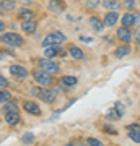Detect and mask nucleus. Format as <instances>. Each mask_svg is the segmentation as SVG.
Listing matches in <instances>:
<instances>
[{
    "mask_svg": "<svg viewBox=\"0 0 140 146\" xmlns=\"http://www.w3.org/2000/svg\"><path fill=\"white\" fill-rule=\"evenodd\" d=\"M117 18H119V15H117L116 11H109V13H106V16H104V26H113V25H116Z\"/></svg>",
    "mask_w": 140,
    "mask_h": 146,
    "instance_id": "nucleus-13",
    "label": "nucleus"
},
{
    "mask_svg": "<svg viewBox=\"0 0 140 146\" xmlns=\"http://www.w3.org/2000/svg\"><path fill=\"white\" fill-rule=\"evenodd\" d=\"M90 26L93 28L94 31H101V29H103V26H104V23L101 20H99V18H90Z\"/></svg>",
    "mask_w": 140,
    "mask_h": 146,
    "instance_id": "nucleus-14",
    "label": "nucleus"
},
{
    "mask_svg": "<svg viewBox=\"0 0 140 146\" xmlns=\"http://www.w3.org/2000/svg\"><path fill=\"white\" fill-rule=\"evenodd\" d=\"M60 52L57 46H49V47H44V55L46 57H56L57 54Z\"/></svg>",
    "mask_w": 140,
    "mask_h": 146,
    "instance_id": "nucleus-15",
    "label": "nucleus"
},
{
    "mask_svg": "<svg viewBox=\"0 0 140 146\" xmlns=\"http://www.w3.org/2000/svg\"><path fill=\"white\" fill-rule=\"evenodd\" d=\"M134 23H135V15L125 13V15L122 16V25H124V26H132Z\"/></svg>",
    "mask_w": 140,
    "mask_h": 146,
    "instance_id": "nucleus-18",
    "label": "nucleus"
},
{
    "mask_svg": "<svg viewBox=\"0 0 140 146\" xmlns=\"http://www.w3.org/2000/svg\"><path fill=\"white\" fill-rule=\"evenodd\" d=\"M103 7L108 10H117L119 8V2L117 0H103Z\"/></svg>",
    "mask_w": 140,
    "mask_h": 146,
    "instance_id": "nucleus-17",
    "label": "nucleus"
},
{
    "mask_svg": "<svg viewBox=\"0 0 140 146\" xmlns=\"http://www.w3.org/2000/svg\"><path fill=\"white\" fill-rule=\"evenodd\" d=\"M80 39H82V41H85V42H90V41H91V37H85V36H82Z\"/></svg>",
    "mask_w": 140,
    "mask_h": 146,
    "instance_id": "nucleus-33",
    "label": "nucleus"
},
{
    "mask_svg": "<svg viewBox=\"0 0 140 146\" xmlns=\"http://www.w3.org/2000/svg\"><path fill=\"white\" fill-rule=\"evenodd\" d=\"M0 3H2V8L3 10H13L15 8V2L13 0H2Z\"/></svg>",
    "mask_w": 140,
    "mask_h": 146,
    "instance_id": "nucleus-24",
    "label": "nucleus"
},
{
    "mask_svg": "<svg viewBox=\"0 0 140 146\" xmlns=\"http://www.w3.org/2000/svg\"><path fill=\"white\" fill-rule=\"evenodd\" d=\"M86 5H88L90 8H94V7L99 5V0H88V2H86Z\"/></svg>",
    "mask_w": 140,
    "mask_h": 146,
    "instance_id": "nucleus-29",
    "label": "nucleus"
},
{
    "mask_svg": "<svg viewBox=\"0 0 140 146\" xmlns=\"http://www.w3.org/2000/svg\"><path fill=\"white\" fill-rule=\"evenodd\" d=\"M117 37H119L122 42H129L130 37H132V33L129 31V28L127 26H122V28L117 29Z\"/></svg>",
    "mask_w": 140,
    "mask_h": 146,
    "instance_id": "nucleus-11",
    "label": "nucleus"
},
{
    "mask_svg": "<svg viewBox=\"0 0 140 146\" xmlns=\"http://www.w3.org/2000/svg\"><path fill=\"white\" fill-rule=\"evenodd\" d=\"M60 83L64 84V86H75V84L78 83V80L75 78V76H62V80H60Z\"/></svg>",
    "mask_w": 140,
    "mask_h": 146,
    "instance_id": "nucleus-16",
    "label": "nucleus"
},
{
    "mask_svg": "<svg viewBox=\"0 0 140 146\" xmlns=\"http://www.w3.org/2000/svg\"><path fill=\"white\" fill-rule=\"evenodd\" d=\"M127 128H129L130 140L135 141V143H140V125H137V123H132V125H129Z\"/></svg>",
    "mask_w": 140,
    "mask_h": 146,
    "instance_id": "nucleus-9",
    "label": "nucleus"
},
{
    "mask_svg": "<svg viewBox=\"0 0 140 146\" xmlns=\"http://www.w3.org/2000/svg\"><path fill=\"white\" fill-rule=\"evenodd\" d=\"M134 25L140 28V13H137V15H135V23H134Z\"/></svg>",
    "mask_w": 140,
    "mask_h": 146,
    "instance_id": "nucleus-30",
    "label": "nucleus"
},
{
    "mask_svg": "<svg viewBox=\"0 0 140 146\" xmlns=\"http://www.w3.org/2000/svg\"><path fill=\"white\" fill-rule=\"evenodd\" d=\"M3 119H5V122L8 123L10 127H15L20 123V114H18V110H15V112H5L3 114Z\"/></svg>",
    "mask_w": 140,
    "mask_h": 146,
    "instance_id": "nucleus-7",
    "label": "nucleus"
},
{
    "mask_svg": "<svg viewBox=\"0 0 140 146\" xmlns=\"http://www.w3.org/2000/svg\"><path fill=\"white\" fill-rule=\"evenodd\" d=\"M31 93L34 94V96H38L41 101L47 102V104L54 102V101H56V96H57V93H56L54 89H44V88H33Z\"/></svg>",
    "mask_w": 140,
    "mask_h": 146,
    "instance_id": "nucleus-3",
    "label": "nucleus"
},
{
    "mask_svg": "<svg viewBox=\"0 0 140 146\" xmlns=\"http://www.w3.org/2000/svg\"><path fill=\"white\" fill-rule=\"evenodd\" d=\"M2 31H5V23L0 20V33H2Z\"/></svg>",
    "mask_w": 140,
    "mask_h": 146,
    "instance_id": "nucleus-32",
    "label": "nucleus"
},
{
    "mask_svg": "<svg viewBox=\"0 0 140 146\" xmlns=\"http://www.w3.org/2000/svg\"><path fill=\"white\" fill-rule=\"evenodd\" d=\"M21 29H23L26 34H34V31H36V23L33 20L23 21V23H21Z\"/></svg>",
    "mask_w": 140,
    "mask_h": 146,
    "instance_id": "nucleus-12",
    "label": "nucleus"
},
{
    "mask_svg": "<svg viewBox=\"0 0 140 146\" xmlns=\"http://www.w3.org/2000/svg\"><path fill=\"white\" fill-rule=\"evenodd\" d=\"M39 68L52 75V73L59 72V63L54 62V60H51V58H41V60H39Z\"/></svg>",
    "mask_w": 140,
    "mask_h": 146,
    "instance_id": "nucleus-5",
    "label": "nucleus"
},
{
    "mask_svg": "<svg viewBox=\"0 0 140 146\" xmlns=\"http://www.w3.org/2000/svg\"><path fill=\"white\" fill-rule=\"evenodd\" d=\"M11 99V94L7 91L5 88H0V104H5Z\"/></svg>",
    "mask_w": 140,
    "mask_h": 146,
    "instance_id": "nucleus-20",
    "label": "nucleus"
},
{
    "mask_svg": "<svg viewBox=\"0 0 140 146\" xmlns=\"http://www.w3.org/2000/svg\"><path fill=\"white\" fill-rule=\"evenodd\" d=\"M33 78H34V81H36L38 84H41V86H49V84L52 83L51 73L44 72V70H41V68L33 72Z\"/></svg>",
    "mask_w": 140,
    "mask_h": 146,
    "instance_id": "nucleus-4",
    "label": "nucleus"
},
{
    "mask_svg": "<svg viewBox=\"0 0 140 146\" xmlns=\"http://www.w3.org/2000/svg\"><path fill=\"white\" fill-rule=\"evenodd\" d=\"M7 86H8V80L0 75V88H7Z\"/></svg>",
    "mask_w": 140,
    "mask_h": 146,
    "instance_id": "nucleus-28",
    "label": "nucleus"
},
{
    "mask_svg": "<svg viewBox=\"0 0 140 146\" xmlns=\"http://www.w3.org/2000/svg\"><path fill=\"white\" fill-rule=\"evenodd\" d=\"M2 10H3V8H2V3H0V11H2Z\"/></svg>",
    "mask_w": 140,
    "mask_h": 146,
    "instance_id": "nucleus-34",
    "label": "nucleus"
},
{
    "mask_svg": "<svg viewBox=\"0 0 140 146\" xmlns=\"http://www.w3.org/2000/svg\"><path fill=\"white\" fill-rule=\"evenodd\" d=\"M70 55H72L73 58H77V60H82V58H83V50L80 49V47L72 46V47H70Z\"/></svg>",
    "mask_w": 140,
    "mask_h": 146,
    "instance_id": "nucleus-19",
    "label": "nucleus"
},
{
    "mask_svg": "<svg viewBox=\"0 0 140 146\" xmlns=\"http://www.w3.org/2000/svg\"><path fill=\"white\" fill-rule=\"evenodd\" d=\"M23 109H25L28 114H31V115H41V109H39V106H38L36 102H33V101H25Z\"/></svg>",
    "mask_w": 140,
    "mask_h": 146,
    "instance_id": "nucleus-8",
    "label": "nucleus"
},
{
    "mask_svg": "<svg viewBox=\"0 0 140 146\" xmlns=\"http://www.w3.org/2000/svg\"><path fill=\"white\" fill-rule=\"evenodd\" d=\"M124 7L130 10V8H134V7H135V2H134V0H124Z\"/></svg>",
    "mask_w": 140,
    "mask_h": 146,
    "instance_id": "nucleus-27",
    "label": "nucleus"
},
{
    "mask_svg": "<svg viewBox=\"0 0 140 146\" xmlns=\"http://www.w3.org/2000/svg\"><path fill=\"white\" fill-rule=\"evenodd\" d=\"M49 10L54 11V13L65 10V2L64 0H49Z\"/></svg>",
    "mask_w": 140,
    "mask_h": 146,
    "instance_id": "nucleus-10",
    "label": "nucleus"
},
{
    "mask_svg": "<svg viewBox=\"0 0 140 146\" xmlns=\"http://www.w3.org/2000/svg\"><path fill=\"white\" fill-rule=\"evenodd\" d=\"M0 42L10 47H21L25 44V39L16 33H5V34H0Z\"/></svg>",
    "mask_w": 140,
    "mask_h": 146,
    "instance_id": "nucleus-1",
    "label": "nucleus"
},
{
    "mask_svg": "<svg viewBox=\"0 0 140 146\" xmlns=\"http://www.w3.org/2000/svg\"><path fill=\"white\" fill-rule=\"evenodd\" d=\"M15 110H18V107H16L15 102H10V101L5 102L3 107H2V112H3V114H5V112H15Z\"/></svg>",
    "mask_w": 140,
    "mask_h": 146,
    "instance_id": "nucleus-22",
    "label": "nucleus"
},
{
    "mask_svg": "<svg viewBox=\"0 0 140 146\" xmlns=\"http://www.w3.org/2000/svg\"><path fill=\"white\" fill-rule=\"evenodd\" d=\"M33 140H34L33 133H26V135L23 136V141H25V143H33Z\"/></svg>",
    "mask_w": 140,
    "mask_h": 146,
    "instance_id": "nucleus-26",
    "label": "nucleus"
},
{
    "mask_svg": "<svg viewBox=\"0 0 140 146\" xmlns=\"http://www.w3.org/2000/svg\"><path fill=\"white\" fill-rule=\"evenodd\" d=\"M10 73L18 80H25L26 76H28V70H26L23 65H16V63L10 67Z\"/></svg>",
    "mask_w": 140,
    "mask_h": 146,
    "instance_id": "nucleus-6",
    "label": "nucleus"
},
{
    "mask_svg": "<svg viewBox=\"0 0 140 146\" xmlns=\"http://www.w3.org/2000/svg\"><path fill=\"white\" fill-rule=\"evenodd\" d=\"M65 34H62L60 31H52L49 33L44 39H42V47H49V46H60L62 42H65Z\"/></svg>",
    "mask_w": 140,
    "mask_h": 146,
    "instance_id": "nucleus-2",
    "label": "nucleus"
},
{
    "mask_svg": "<svg viewBox=\"0 0 140 146\" xmlns=\"http://www.w3.org/2000/svg\"><path fill=\"white\" fill-rule=\"evenodd\" d=\"M135 41H137V44H140V31L135 33Z\"/></svg>",
    "mask_w": 140,
    "mask_h": 146,
    "instance_id": "nucleus-31",
    "label": "nucleus"
},
{
    "mask_svg": "<svg viewBox=\"0 0 140 146\" xmlns=\"http://www.w3.org/2000/svg\"><path fill=\"white\" fill-rule=\"evenodd\" d=\"M130 52V49L127 46H122V47H117L116 49V57H125L127 54Z\"/></svg>",
    "mask_w": 140,
    "mask_h": 146,
    "instance_id": "nucleus-23",
    "label": "nucleus"
},
{
    "mask_svg": "<svg viewBox=\"0 0 140 146\" xmlns=\"http://www.w3.org/2000/svg\"><path fill=\"white\" fill-rule=\"evenodd\" d=\"M18 16H20L23 21H29V20H33V18H34V13H33L31 10H26V8H25V10L20 11V15H18Z\"/></svg>",
    "mask_w": 140,
    "mask_h": 146,
    "instance_id": "nucleus-21",
    "label": "nucleus"
},
{
    "mask_svg": "<svg viewBox=\"0 0 140 146\" xmlns=\"http://www.w3.org/2000/svg\"><path fill=\"white\" fill-rule=\"evenodd\" d=\"M88 145L90 146H103V143L96 138H88Z\"/></svg>",
    "mask_w": 140,
    "mask_h": 146,
    "instance_id": "nucleus-25",
    "label": "nucleus"
},
{
    "mask_svg": "<svg viewBox=\"0 0 140 146\" xmlns=\"http://www.w3.org/2000/svg\"><path fill=\"white\" fill-rule=\"evenodd\" d=\"M65 146H73V145H65Z\"/></svg>",
    "mask_w": 140,
    "mask_h": 146,
    "instance_id": "nucleus-35",
    "label": "nucleus"
}]
</instances>
